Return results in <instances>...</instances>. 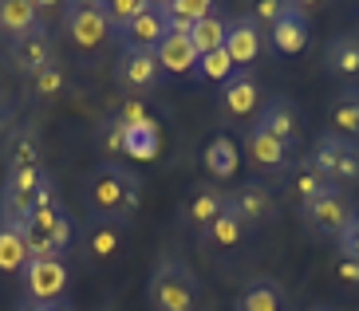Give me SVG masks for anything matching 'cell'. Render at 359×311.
Returning <instances> with one entry per match:
<instances>
[{"label":"cell","instance_id":"obj_27","mask_svg":"<svg viewBox=\"0 0 359 311\" xmlns=\"http://www.w3.org/2000/svg\"><path fill=\"white\" fill-rule=\"evenodd\" d=\"M237 166H241V154H237V142H233L229 134H217L205 146V170H210V177L229 181V177L237 174Z\"/></svg>","mask_w":359,"mask_h":311},{"label":"cell","instance_id":"obj_26","mask_svg":"<svg viewBox=\"0 0 359 311\" xmlns=\"http://www.w3.org/2000/svg\"><path fill=\"white\" fill-rule=\"evenodd\" d=\"M324 189H327V181H324V174L312 166V158H304V162H292V166H288V193H292L296 205H308V201L320 198Z\"/></svg>","mask_w":359,"mask_h":311},{"label":"cell","instance_id":"obj_35","mask_svg":"<svg viewBox=\"0 0 359 311\" xmlns=\"http://www.w3.org/2000/svg\"><path fill=\"white\" fill-rule=\"evenodd\" d=\"M72 244H75V217L67 213L64 205H60V217H55V256H64V260H67Z\"/></svg>","mask_w":359,"mask_h":311},{"label":"cell","instance_id":"obj_28","mask_svg":"<svg viewBox=\"0 0 359 311\" xmlns=\"http://www.w3.org/2000/svg\"><path fill=\"white\" fill-rule=\"evenodd\" d=\"M32 24H40V4L32 0H0V36H20Z\"/></svg>","mask_w":359,"mask_h":311},{"label":"cell","instance_id":"obj_5","mask_svg":"<svg viewBox=\"0 0 359 311\" xmlns=\"http://www.w3.org/2000/svg\"><path fill=\"white\" fill-rule=\"evenodd\" d=\"M20 280H24V296L32 303H52L64 300L67 284H72V268H67L64 256H36L24 264Z\"/></svg>","mask_w":359,"mask_h":311},{"label":"cell","instance_id":"obj_39","mask_svg":"<svg viewBox=\"0 0 359 311\" xmlns=\"http://www.w3.org/2000/svg\"><path fill=\"white\" fill-rule=\"evenodd\" d=\"M336 276H339L344 284H359V260L339 256V268H336Z\"/></svg>","mask_w":359,"mask_h":311},{"label":"cell","instance_id":"obj_23","mask_svg":"<svg viewBox=\"0 0 359 311\" xmlns=\"http://www.w3.org/2000/svg\"><path fill=\"white\" fill-rule=\"evenodd\" d=\"M233 311H288L285 288H280L276 280H269V276H261V280L245 284V291L237 296Z\"/></svg>","mask_w":359,"mask_h":311},{"label":"cell","instance_id":"obj_18","mask_svg":"<svg viewBox=\"0 0 359 311\" xmlns=\"http://www.w3.org/2000/svg\"><path fill=\"white\" fill-rule=\"evenodd\" d=\"M245 154H249V162L261 170H288L292 166V150H288L285 142H276L269 130H261V126L249 123V130H245Z\"/></svg>","mask_w":359,"mask_h":311},{"label":"cell","instance_id":"obj_40","mask_svg":"<svg viewBox=\"0 0 359 311\" xmlns=\"http://www.w3.org/2000/svg\"><path fill=\"white\" fill-rule=\"evenodd\" d=\"M20 311H72V307H67V300H52V303H32V300H24Z\"/></svg>","mask_w":359,"mask_h":311},{"label":"cell","instance_id":"obj_4","mask_svg":"<svg viewBox=\"0 0 359 311\" xmlns=\"http://www.w3.org/2000/svg\"><path fill=\"white\" fill-rule=\"evenodd\" d=\"M312 166L324 174L327 186H359V142H351V138H339V134H320L316 138V150H312Z\"/></svg>","mask_w":359,"mask_h":311},{"label":"cell","instance_id":"obj_22","mask_svg":"<svg viewBox=\"0 0 359 311\" xmlns=\"http://www.w3.org/2000/svg\"><path fill=\"white\" fill-rule=\"evenodd\" d=\"M327 123H332V134L359 142V83H348L336 99H332Z\"/></svg>","mask_w":359,"mask_h":311},{"label":"cell","instance_id":"obj_8","mask_svg":"<svg viewBox=\"0 0 359 311\" xmlns=\"http://www.w3.org/2000/svg\"><path fill=\"white\" fill-rule=\"evenodd\" d=\"M64 28L75 48H83V52L99 48L111 36V24L103 16V0H72V4H64Z\"/></svg>","mask_w":359,"mask_h":311},{"label":"cell","instance_id":"obj_30","mask_svg":"<svg viewBox=\"0 0 359 311\" xmlns=\"http://www.w3.org/2000/svg\"><path fill=\"white\" fill-rule=\"evenodd\" d=\"M225 28H229V20H225V16H205V20H198V24H194L190 43L198 48V55L225 48Z\"/></svg>","mask_w":359,"mask_h":311},{"label":"cell","instance_id":"obj_10","mask_svg":"<svg viewBox=\"0 0 359 311\" xmlns=\"http://www.w3.org/2000/svg\"><path fill=\"white\" fill-rule=\"evenodd\" d=\"M253 126L269 130V134H273L276 142H285L288 150L300 142V111H296V103H292V99H285V95L264 99L261 111L253 114Z\"/></svg>","mask_w":359,"mask_h":311},{"label":"cell","instance_id":"obj_17","mask_svg":"<svg viewBox=\"0 0 359 311\" xmlns=\"http://www.w3.org/2000/svg\"><path fill=\"white\" fill-rule=\"evenodd\" d=\"M4 166H8V174L43 170V138L36 126H20L16 134H8V142H4Z\"/></svg>","mask_w":359,"mask_h":311},{"label":"cell","instance_id":"obj_34","mask_svg":"<svg viewBox=\"0 0 359 311\" xmlns=\"http://www.w3.org/2000/svg\"><path fill=\"white\" fill-rule=\"evenodd\" d=\"M118 233L123 228H115V225H95L91 221V256L95 260H107L111 252L118 249Z\"/></svg>","mask_w":359,"mask_h":311},{"label":"cell","instance_id":"obj_12","mask_svg":"<svg viewBox=\"0 0 359 311\" xmlns=\"http://www.w3.org/2000/svg\"><path fill=\"white\" fill-rule=\"evenodd\" d=\"M308 36H312V24H308L304 4H288L285 0V12L269 28V43L276 48V55H300L308 48Z\"/></svg>","mask_w":359,"mask_h":311},{"label":"cell","instance_id":"obj_14","mask_svg":"<svg viewBox=\"0 0 359 311\" xmlns=\"http://www.w3.org/2000/svg\"><path fill=\"white\" fill-rule=\"evenodd\" d=\"M166 36V16H162V0H147V8L138 12L127 28L118 32L123 48H138V52H154Z\"/></svg>","mask_w":359,"mask_h":311},{"label":"cell","instance_id":"obj_25","mask_svg":"<svg viewBox=\"0 0 359 311\" xmlns=\"http://www.w3.org/2000/svg\"><path fill=\"white\" fill-rule=\"evenodd\" d=\"M245 233H249V225H245V221L237 217V209L225 201L222 213L210 221V228H205L201 237H205V244H213V249H237L245 240Z\"/></svg>","mask_w":359,"mask_h":311},{"label":"cell","instance_id":"obj_11","mask_svg":"<svg viewBox=\"0 0 359 311\" xmlns=\"http://www.w3.org/2000/svg\"><path fill=\"white\" fill-rule=\"evenodd\" d=\"M217 106L229 123H241V118H253V111H261V87H257L253 71H237L233 79H225L222 91H217Z\"/></svg>","mask_w":359,"mask_h":311},{"label":"cell","instance_id":"obj_41","mask_svg":"<svg viewBox=\"0 0 359 311\" xmlns=\"http://www.w3.org/2000/svg\"><path fill=\"white\" fill-rule=\"evenodd\" d=\"M308 311H336V307H327V303H320V307H308Z\"/></svg>","mask_w":359,"mask_h":311},{"label":"cell","instance_id":"obj_19","mask_svg":"<svg viewBox=\"0 0 359 311\" xmlns=\"http://www.w3.org/2000/svg\"><path fill=\"white\" fill-rule=\"evenodd\" d=\"M222 205H225L222 186L201 181V186L190 189V198H186V205H182V221H186L190 228H198V233H205V228H210V221L222 213Z\"/></svg>","mask_w":359,"mask_h":311},{"label":"cell","instance_id":"obj_24","mask_svg":"<svg viewBox=\"0 0 359 311\" xmlns=\"http://www.w3.org/2000/svg\"><path fill=\"white\" fill-rule=\"evenodd\" d=\"M123 126V123H118ZM162 150V130L154 118L147 123H135V126H123V154L127 158H138V162H150V158H158Z\"/></svg>","mask_w":359,"mask_h":311},{"label":"cell","instance_id":"obj_32","mask_svg":"<svg viewBox=\"0 0 359 311\" xmlns=\"http://www.w3.org/2000/svg\"><path fill=\"white\" fill-rule=\"evenodd\" d=\"M64 83H67V71H64V63L55 60V63H48V67H40V71L32 75V95H40V99L60 95Z\"/></svg>","mask_w":359,"mask_h":311},{"label":"cell","instance_id":"obj_6","mask_svg":"<svg viewBox=\"0 0 359 311\" xmlns=\"http://www.w3.org/2000/svg\"><path fill=\"white\" fill-rule=\"evenodd\" d=\"M8 63L20 75H28V79H32L40 67L55 63V36H52V28L40 20V24H32L28 32L12 36L8 40Z\"/></svg>","mask_w":359,"mask_h":311},{"label":"cell","instance_id":"obj_21","mask_svg":"<svg viewBox=\"0 0 359 311\" xmlns=\"http://www.w3.org/2000/svg\"><path fill=\"white\" fill-rule=\"evenodd\" d=\"M324 67L336 79H355L359 75V28L332 36L324 48Z\"/></svg>","mask_w":359,"mask_h":311},{"label":"cell","instance_id":"obj_37","mask_svg":"<svg viewBox=\"0 0 359 311\" xmlns=\"http://www.w3.org/2000/svg\"><path fill=\"white\" fill-rule=\"evenodd\" d=\"M118 123L123 126H135V123H147L150 118V111H147V103H142V99H127V103L118 106V114H115Z\"/></svg>","mask_w":359,"mask_h":311},{"label":"cell","instance_id":"obj_1","mask_svg":"<svg viewBox=\"0 0 359 311\" xmlns=\"http://www.w3.org/2000/svg\"><path fill=\"white\" fill-rule=\"evenodd\" d=\"M83 205L87 221L95 225H115L127 228L142 205V177L127 170L123 162H95L83 174Z\"/></svg>","mask_w":359,"mask_h":311},{"label":"cell","instance_id":"obj_15","mask_svg":"<svg viewBox=\"0 0 359 311\" xmlns=\"http://www.w3.org/2000/svg\"><path fill=\"white\" fill-rule=\"evenodd\" d=\"M225 52L233 67H253L261 60V24L253 16H233L225 28Z\"/></svg>","mask_w":359,"mask_h":311},{"label":"cell","instance_id":"obj_33","mask_svg":"<svg viewBox=\"0 0 359 311\" xmlns=\"http://www.w3.org/2000/svg\"><path fill=\"white\" fill-rule=\"evenodd\" d=\"M198 75L201 79H233V75H237V67H233V60H229V52H225V48H217V52H205L198 60Z\"/></svg>","mask_w":359,"mask_h":311},{"label":"cell","instance_id":"obj_16","mask_svg":"<svg viewBox=\"0 0 359 311\" xmlns=\"http://www.w3.org/2000/svg\"><path fill=\"white\" fill-rule=\"evenodd\" d=\"M55 217H60V205H40V209H32V217L20 225V237H24V244H28V260L55 256Z\"/></svg>","mask_w":359,"mask_h":311},{"label":"cell","instance_id":"obj_38","mask_svg":"<svg viewBox=\"0 0 359 311\" xmlns=\"http://www.w3.org/2000/svg\"><path fill=\"white\" fill-rule=\"evenodd\" d=\"M280 12H285V0H264V4H257V8L249 12V16H253V20L261 24V28H273Z\"/></svg>","mask_w":359,"mask_h":311},{"label":"cell","instance_id":"obj_20","mask_svg":"<svg viewBox=\"0 0 359 311\" xmlns=\"http://www.w3.org/2000/svg\"><path fill=\"white\" fill-rule=\"evenodd\" d=\"M154 60H158L162 75H190L198 71V48L190 43V36H178V32H166L162 43L154 48Z\"/></svg>","mask_w":359,"mask_h":311},{"label":"cell","instance_id":"obj_36","mask_svg":"<svg viewBox=\"0 0 359 311\" xmlns=\"http://www.w3.org/2000/svg\"><path fill=\"white\" fill-rule=\"evenodd\" d=\"M339 252L348 260H359V201H351V217H348V228H344V237L336 240Z\"/></svg>","mask_w":359,"mask_h":311},{"label":"cell","instance_id":"obj_7","mask_svg":"<svg viewBox=\"0 0 359 311\" xmlns=\"http://www.w3.org/2000/svg\"><path fill=\"white\" fill-rule=\"evenodd\" d=\"M300 217H304V225L312 228V233H320V237H327V240H339L344 228H348V217H351V201L344 198V189L327 186L320 198L300 205Z\"/></svg>","mask_w":359,"mask_h":311},{"label":"cell","instance_id":"obj_31","mask_svg":"<svg viewBox=\"0 0 359 311\" xmlns=\"http://www.w3.org/2000/svg\"><path fill=\"white\" fill-rule=\"evenodd\" d=\"M142 8H147V0H103V16L111 24V36H118Z\"/></svg>","mask_w":359,"mask_h":311},{"label":"cell","instance_id":"obj_9","mask_svg":"<svg viewBox=\"0 0 359 311\" xmlns=\"http://www.w3.org/2000/svg\"><path fill=\"white\" fill-rule=\"evenodd\" d=\"M115 79L123 91H154L162 83V67L154 60V52H138V48H123L118 52V63H115Z\"/></svg>","mask_w":359,"mask_h":311},{"label":"cell","instance_id":"obj_2","mask_svg":"<svg viewBox=\"0 0 359 311\" xmlns=\"http://www.w3.org/2000/svg\"><path fill=\"white\" fill-rule=\"evenodd\" d=\"M147 303L150 311H198L201 303V280L186 260H158L147 280Z\"/></svg>","mask_w":359,"mask_h":311},{"label":"cell","instance_id":"obj_13","mask_svg":"<svg viewBox=\"0 0 359 311\" xmlns=\"http://www.w3.org/2000/svg\"><path fill=\"white\" fill-rule=\"evenodd\" d=\"M225 201L237 209V217L249 228L269 225V221L276 217V198L269 193V186H261V181H241L233 193H225Z\"/></svg>","mask_w":359,"mask_h":311},{"label":"cell","instance_id":"obj_3","mask_svg":"<svg viewBox=\"0 0 359 311\" xmlns=\"http://www.w3.org/2000/svg\"><path fill=\"white\" fill-rule=\"evenodd\" d=\"M40 205H55V181L48 177V170H20V174L4 177V186H0V221L4 225L20 228Z\"/></svg>","mask_w":359,"mask_h":311},{"label":"cell","instance_id":"obj_29","mask_svg":"<svg viewBox=\"0 0 359 311\" xmlns=\"http://www.w3.org/2000/svg\"><path fill=\"white\" fill-rule=\"evenodd\" d=\"M28 264V244H24L20 228L0 221V272H24Z\"/></svg>","mask_w":359,"mask_h":311}]
</instances>
